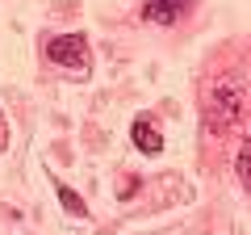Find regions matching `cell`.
<instances>
[{"instance_id":"cell-4","label":"cell","mask_w":251,"mask_h":235,"mask_svg":"<svg viewBox=\"0 0 251 235\" xmlns=\"http://www.w3.org/2000/svg\"><path fill=\"white\" fill-rule=\"evenodd\" d=\"M130 139H134V147L143 155H159L163 151V135H159V126H155L151 118H138L134 130H130Z\"/></svg>"},{"instance_id":"cell-2","label":"cell","mask_w":251,"mask_h":235,"mask_svg":"<svg viewBox=\"0 0 251 235\" xmlns=\"http://www.w3.org/2000/svg\"><path fill=\"white\" fill-rule=\"evenodd\" d=\"M46 59L59 63V67H72L75 76H88V67H92V55H88L84 34H54L50 42H46Z\"/></svg>"},{"instance_id":"cell-6","label":"cell","mask_w":251,"mask_h":235,"mask_svg":"<svg viewBox=\"0 0 251 235\" xmlns=\"http://www.w3.org/2000/svg\"><path fill=\"white\" fill-rule=\"evenodd\" d=\"M234 172H239V181H243V189L251 193V139H243L239 155H234Z\"/></svg>"},{"instance_id":"cell-7","label":"cell","mask_w":251,"mask_h":235,"mask_svg":"<svg viewBox=\"0 0 251 235\" xmlns=\"http://www.w3.org/2000/svg\"><path fill=\"white\" fill-rule=\"evenodd\" d=\"M0 126H4V114H0Z\"/></svg>"},{"instance_id":"cell-1","label":"cell","mask_w":251,"mask_h":235,"mask_svg":"<svg viewBox=\"0 0 251 235\" xmlns=\"http://www.w3.org/2000/svg\"><path fill=\"white\" fill-rule=\"evenodd\" d=\"M243 76L239 72H222L214 84H209V114H214V126H230L239 118V105H243Z\"/></svg>"},{"instance_id":"cell-5","label":"cell","mask_w":251,"mask_h":235,"mask_svg":"<svg viewBox=\"0 0 251 235\" xmlns=\"http://www.w3.org/2000/svg\"><path fill=\"white\" fill-rule=\"evenodd\" d=\"M54 193H59V202H63V210H67V214H72V218H88V206H84V198H80V193H75V189H67V185H54Z\"/></svg>"},{"instance_id":"cell-3","label":"cell","mask_w":251,"mask_h":235,"mask_svg":"<svg viewBox=\"0 0 251 235\" xmlns=\"http://www.w3.org/2000/svg\"><path fill=\"white\" fill-rule=\"evenodd\" d=\"M188 9H193V0H147L143 17L155 21V26H176Z\"/></svg>"}]
</instances>
